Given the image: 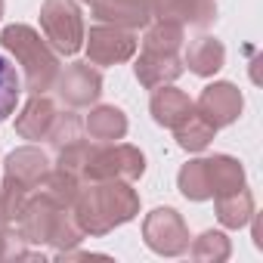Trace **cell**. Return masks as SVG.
<instances>
[{
  "mask_svg": "<svg viewBox=\"0 0 263 263\" xmlns=\"http://www.w3.org/2000/svg\"><path fill=\"white\" fill-rule=\"evenodd\" d=\"M68 211L74 214L84 235H105L140 214V195L130 189L127 180H90V186H81Z\"/></svg>",
  "mask_w": 263,
  "mask_h": 263,
  "instance_id": "obj_1",
  "label": "cell"
},
{
  "mask_svg": "<svg viewBox=\"0 0 263 263\" xmlns=\"http://www.w3.org/2000/svg\"><path fill=\"white\" fill-rule=\"evenodd\" d=\"M0 44L4 50L13 53V59L22 65L25 71V87L31 93H47L56 78H59V59L56 53L47 47V41L31 28V25H7L4 34H0Z\"/></svg>",
  "mask_w": 263,
  "mask_h": 263,
  "instance_id": "obj_2",
  "label": "cell"
},
{
  "mask_svg": "<svg viewBox=\"0 0 263 263\" xmlns=\"http://www.w3.org/2000/svg\"><path fill=\"white\" fill-rule=\"evenodd\" d=\"M146 174V155L127 143H99L90 152L84 180H127L134 183Z\"/></svg>",
  "mask_w": 263,
  "mask_h": 263,
  "instance_id": "obj_3",
  "label": "cell"
},
{
  "mask_svg": "<svg viewBox=\"0 0 263 263\" xmlns=\"http://www.w3.org/2000/svg\"><path fill=\"white\" fill-rule=\"evenodd\" d=\"M41 28L56 53L74 56L84 47V19L74 0H44L41 4Z\"/></svg>",
  "mask_w": 263,
  "mask_h": 263,
  "instance_id": "obj_4",
  "label": "cell"
},
{
  "mask_svg": "<svg viewBox=\"0 0 263 263\" xmlns=\"http://www.w3.org/2000/svg\"><path fill=\"white\" fill-rule=\"evenodd\" d=\"M143 238L161 257H177L189 248V229L174 208H155L152 214H146Z\"/></svg>",
  "mask_w": 263,
  "mask_h": 263,
  "instance_id": "obj_5",
  "label": "cell"
},
{
  "mask_svg": "<svg viewBox=\"0 0 263 263\" xmlns=\"http://www.w3.org/2000/svg\"><path fill=\"white\" fill-rule=\"evenodd\" d=\"M84 47L90 65H118L137 53V34L118 25H96L84 34Z\"/></svg>",
  "mask_w": 263,
  "mask_h": 263,
  "instance_id": "obj_6",
  "label": "cell"
},
{
  "mask_svg": "<svg viewBox=\"0 0 263 263\" xmlns=\"http://www.w3.org/2000/svg\"><path fill=\"white\" fill-rule=\"evenodd\" d=\"M59 87V99L71 108H87L99 99L102 93V74L90 65V62H71L65 71H59L56 78Z\"/></svg>",
  "mask_w": 263,
  "mask_h": 263,
  "instance_id": "obj_7",
  "label": "cell"
},
{
  "mask_svg": "<svg viewBox=\"0 0 263 263\" xmlns=\"http://www.w3.org/2000/svg\"><path fill=\"white\" fill-rule=\"evenodd\" d=\"M241 108H245L241 90H238L235 84H229V81L208 84V87L201 90L198 102H195V111H201V115H204L217 130H220V127L235 124V121H238V115H241Z\"/></svg>",
  "mask_w": 263,
  "mask_h": 263,
  "instance_id": "obj_8",
  "label": "cell"
},
{
  "mask_svg": "<svg viewBox=\"0 0 263 263\" xmlns=\"http://www.w3.org/2000/svg\"><path fill=\"white\" fill-rule=\"evenodd\" d=\"M149 10L161 22H177L192 28H208L217 19L214 0H149Z\"/></svg>",
  "mask_w": 263,
  "mask_h": 263,
  "instance_id": "obj_9",
  "label": "cell"
},
{
  "mask_svg": "<svg viewBox=\"0 0 263 263\" xmlns=\"http://www.w3.org/2000/svg\"><path fill=\"white\" fill-rule=\"evenodd\" d=\"M59 211H62V208H56V204L47 201L44 195L28 198L22 217L16 220L19 238L28 241V245H47V241H50V232H53V223H56V217H59Z\"/></svg>",
  "mask_w": 263,
  "mask_h": 263,
  "instance_id": "obj_10",
  "label": "cell"
},
{
  "mask_svg": "<svg viewBox=\"0 0 263 263\" xmlns=\"http://www.w3.org/2000/svg\"><path fill=\"white\" fill-rule=\"evenodd\" d=\"M93 16L99 22H111L118 28H146L149 19H152V10H149V0H93Z\"/></svg>",
  "mask_w": 263,
  "mask_h": 263,
  "instance_id": "obj_11",
  "label": "cell"
},
{
  "mask_svg": "<svg viewBox=\"0 0 263 263\" xmlns=\"http://www.w3.org/2000/svg\"><path fill=\"white\" fill-rule=\"evenodd\" d=\"M134 74L146 90H158V87L174 84L183 74V62L174 53H149V50H143V56L134 65Z\"/></svg>",
  "mask_w": 263,
  "mask_h": 263,
  "instance_id": "obj_12",
  "label": "cell"
},
{
  "mask_svg": "<svg viewBox=\"0 0 263 263\" xmlns=\"http://www.w3.org/2000/svg\"><path fill=\"white\" fill-rule=\"evenodd\" d=\"M56 115L59 111H56L53 99H47L44 93H31V99L22 105V111L16 118V134L22 140H47Z\"/></svg>",
  "mask_w": 263,
  "mask_h": 263,
  "instance_id": "obj_13",
  "label": "cell"
},
{
  "mask_svg": "<svg viewBox=\"0 0 263 263\" xmlns=\"http://www.w3.org/2000/svg\"><path fill=\"white\" fill-rule=\"evenodd\" d=\"M47 171H50V158H47L41 149H34V146L16 149V152L7 158V164H4V177L16 180V183L25 186V189H37V183L47 177Z\"/></svg>",
  "mask_w": 263,
  "mask_h": 263,
  "instance_id": "obj_14",
  "label": "cell"
},
{
  "mask_svg": "<svg viewBox=\"0 0 263 263\" xmlns=\"http://www.w3.org/2000/svg\"><path fill=\"white\" fill-rule=\"evenodd\" d=\"M152 118H155V124L158 127H167V130H174L180 121H186L189 115H192V108H195V102L183 93V90H177V87H158L155 90V96H152Z\"/></svg>",
  "mask_w": 263,
  "mask_h": 263,
  "instance_id": "obj_15",
  "label": "cell"
},
{
  "mask_svg": "<svg viewBox=\"0 0 263 263\" xmlns=\"http://www.w3.org/2000/svg\"><path fill=\"white\" fill-rule=\"evenodd\" d=\"M84 130L96 143H118V140L127 137V115L121 108H115V105H96L87 115Z\"/></svg>",
  "mask_w": 263,
  "mask_h": 263,
  "instance_id": "obj_16",
  "label": "cell"
},
{
  "mask_svg": "<svg viewBox=\"0 0 263 263\" xmlns=\"http://www.w3.org/2000/svg\"><path fill=\"white\" fill-rule=\"evenodd\" d=\"M204 171H208V183H211V198L245 186V167L232 155H211V158H204Z\"/></svg>",
  "mask_w": 263,
  "mask_h": 263,
  "instance_id": "obj_17",
  "label": "cell"
},
{
  "mask_svg": "<svg viewBox=\"0 0 263 263\" xmlns=\"http://www.w3.org/2000/svg\"><path fill=\"white\" fill-rule=\"evenodd\" d=\"M223 62H226V47H223L217 37H198V41H192L189 50H186V65H189V71L198 74V78L217 74V71L223 68Z\"/></svg>",
  "mask_w": 263,
  "mask_h": 263,
  "instance_id": "obj_18",
  "label": "cell"
},
{
  "mask_svg": "<svg viewBox=\"0 0 263 263\" xmlns=\"http://www.w3.org/2000/svg\"><path fill=\"white\" fill-rule=\"evenodd\" d=\"M217 220L226 226V229H241L254 220V195L251 189H232L226 195H217Z\"/></svg>",
  "mask_w": 263,
  "mask_h": 263,
  "instance_id": "obj_19",
  "label": "cell"
},
{
  "mask_svg": "<svg viewBox=\"0 0 263 263\" xmlns=\"http://www.w3.org/2000/svg\"><path fill=\"white\" fill-rule=\"evenodd\" d=\"M174 134H177L180 149H186V152H201V149L211 146V140H214V134H217V127H214L201 111L192 108V115L174 127Z\"/></svg>",
  "mask_w": 263,
  "mask_h": 263,
  "instance_id": "obj_20",
  "label": "cell"
},
{
  "mask_svg": "<svg viewBox=\"0 0 263 263\" xmlns=\"http://www.w3.org/2000/svg\"><path fill=\"white\" fill-rule=\"evenodd\" d=\"M81 192V180L65 174V171H47V177L37 183V195H44L47 201H53L56 208H71L74 198Z\"/></svg>",
  "mask_w": 263,
  "mask_h": 263,
  "instance_id": "obj_21",
  "label": "cell"
},
{
  "mask_svg": "<svg viewBox=\"0 0 263 263\" xmlns=\"http://www.w3.org/2000/svg\"><path fill=\"white\" fill-rule=\"evenodd\" d=\"M28 198H31V189H25L16 180L4 177V189H0V229L16 226V220L22 217Z\"/></svg>",
  "mask_w": 263,
  "mask_h": 263,
  "instance_id": "obj_22",
  "label": "cell"
},
{
  "mask_svg": "<svg viewBox=\"0 0 263 263\" xmlns=\"http://www.w3.org/2000/svg\"><path fill=\"white\" fill-rule=\"evenodd\" d=\"M177 186L189 201H208L211 198V183H208L204 158H195V161L183 164L180 174H177Z\"/></svg>",
  "mask_w": 263,
  "mask_h": 263,
  "instance_id": "obj_23",
  "label": "cell"
},
{
  "mask_svg": "<svg viewBox=\"0 0 263 263\" xmlns=\"http://www.w3.org/2000/svg\"><path fill=\"white\" fill-rule=\"evenodd\" d=\"M183 25H177V22H155L149 31H146V37H143V50H149V53H174L177 56V50L183 47Z\"/></svg>",
  "mask_w": 263,
  "mask_h": 263,
  "instance_id": "obj_24",
  "label": "cell"
},
{
  "mask_svg": "<svg viewBox=\"0 0 263 263\" xmlns=\"http://www.w3.org/2000/svg\"><path fill=\"white\" fill-rule=\"evenodd\" d=\"M195 260H201V263H223L229 254H232V245H229V238L223 235V232H214V229H208V232H201L195 241H192V248H186Z\"/></svg>",
  "mask_w": 263,
  "mask_h": 263,
  "instance_id": "obj_25",
  "label": "cell"
},
{
  "mask_svg": "<svg viewBox=\"0 0 263 263\" xmlns=\"http://www.w3.org/2000/svg\"><path fill=\"white\" fill-rule=\"evenodd\" d=\"M19 93H22V84H19L16 65H13L10 59L0 56V121H7V118L16 111Z\"/></svg>",
  "mask_w": 263,
  "mask_h": 263,
  "instance_id": "obj_26",
  "label": "cell"
},
{
  "mask_svg": "<svg viewBox=\"0 0 263 263\" xmlns=\"http://www.w3.org/2000/svg\"><path fill=\"white\" fill-rule=\"evenodd\" d=\"M81 238H84V229L78 226L74 214L68 208H62L59 217H56V223H53V232H50V241L47 245H53L56 251H68V248L81 245Z\"/></svg>",
  "mask_w": 263,
  "mask_h": 263,
  "instance_id": "obj_27",
  "label": "cell"
},
{
  "mask_svg": "<svg viewBox=\"0 0 263 263\" xmlns=\"http://www.w3.org/2000/svg\"><path fill=\"white\" fill-rule=\"evenodd\" d=\"M81 130H84L81 118H78V115H71V111H65V115H56V121H53V127H50L47 140H50V146L59 152L62 146H68V143L81 140Z\"/></svg>",
  "mask_w": 263,
  "mask_h": 263,
  "instance_id": "obj_28",
  "label": "cell"
},
{
  "mask_svg": "<svg viewBox=\"0 0 263 263\" xmlns=\"http://www.w3.org/2000/svg\"><path fill=\"white\" fill-rule=\"evenodd\" d=\"M4 257H7V232L0 229V260H4Z\"/></svg>",
  "mask_w": 263,
  "mask_h": 263,
  "instance_id": "obj_29",
  "label": "cell"
},
{
  "mask_svg": "<svg viewBox=\"0 0 263 263\" xmlns=\"http://www.w3.org/2000/svg\"><path fill=\"white\" fill-rule=\"evenodd\" d=\"M0 19H4V0H0Z\"/></svg>",
  "mask_w": 263,
  "mask_h": 263,
  "instance_id": "obj_30",
  "label": "cell"
},
{
  "mask_svg": "<svg viewBox=\"0 0 263 263\" xmlns=\"http://www.w3.org/2000/svg\"><path fill=\"white\" fill-rule=\"evenodd\" d=\"M84 4H93V0H84Z\"/></svg>",
  "mask_w": 263,
  "mask_h": 263,
  "instance_id": "obj_31",
  "label": "cell"
}]
</instances>
